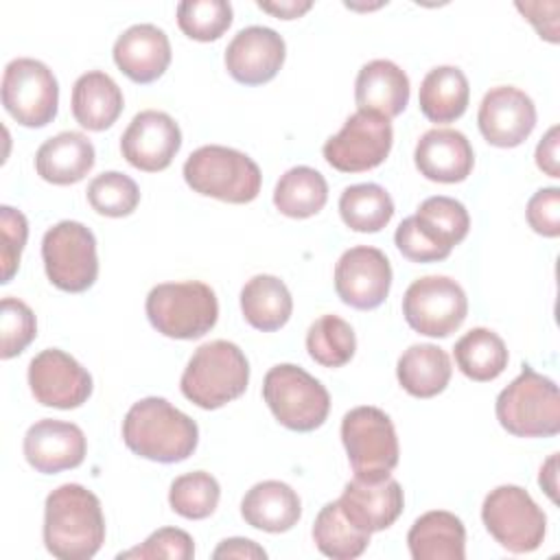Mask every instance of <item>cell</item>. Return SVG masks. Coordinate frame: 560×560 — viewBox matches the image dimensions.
<instances>
[{"instance_id":"obj_13","label":"cell","mask_w":560,"mask_h":560,"mask_svg":"<svg viewBox=\"0 0 560 560\" xmlns=\"http://www.w3.org/2000/svg\"><path fill=\"white\" fill-rule=\"evenodd\" d=\"M394 144V129L385 116L354 112L324 147V160L341 173H363L381 166Z\"/></svg>"},{"instance_id":"obj_3","label":"cell","mask_w":560,"mask_h":560,"mask_svg":"<svg viewBox=\"0 0 560 560\" xmlns=\"http://www.w3.org/2000/svg\"><path fill=\"white\" fill-rule=\"evenodd\" d=\"M249 363L243 350L225 339H214L195 350L179 378L182 394L201 409H219L245 394Z\"/></svg>"},{"instance_id":"obj_44","label":"cell","mask_w":560,"mask_h":560,"mask_svg":"<svg viewBox=\"0 0 560 560\" xmlns=\"http://www.w3.org/2000/svg\"><path fill=\"white\" fill-rule=\"evenodd\" d=\"M394 243H396L398 252L411 262H438V260L448 258V254L444 249L435 247L431 241H427L420 234V230L416 228L413 214L400 221V225L396 228V234H394Z\"/></svg>"},{"instance_id":"obj_49","label":"cell","mask_w":560,"mask_h":560,"mask_svg":"<svg viewBox=\"0 0 560 560\" xmlns=\"http://www.w3.org/2000/svg\"><path fill=\"white\" fill-rule=\"evenodd\" d=\"M556 466H558V453H553V455L542 464L540 475H538L540 488L549 494V499H551L553 503H556V490H558V486H556V477H558Z\"/></svg>"},{"instance_id":"obj_23","label":"cell","mask_w":560,"mask_h":560,"mask_svg":"<svg viewBox=\"0 0 560 560\" xmlns=\"http://www.w3.org/2000/svg\"><path fill=\"white\" fill-rule=\"evenodd\" d=\"M354 101L359 112L396 118L409 103V77L389 59L368 61L357 74Z\"/></svg>"},{"instance_id":"obj_2","label":"cell","mask_w":560,"mask_h":560,"mask_svg":"<svg viewBox=\"0 0 560 560\" xmlns=\"http://www.w3.org/2000/svg\"><path fill=\"white\" fill-rule=\"evenodd\" d=\"M122 442L138 457L175 464L195 453L199 427L166 398L147 396L127 411L122 420Z\"/></svg>"},{"instance_id":"obj_35","label":"cell","mask_w":560,"mask_h":560,"mask_svg":"<svg viewBox=\"0 0 560 560\" xmlns=\"http://www.w3.org/2000/svg\"><path fill=\"white\" fill-rule=\"evenodd\" d=\"M313 540L324 556L332 560H352L368 549L370 534L346 518L339 501H330L315 516Z\"/></svg>"},{"instance_id":"obj_48","label":"cell","mask_w":560,"mask_h":560,"mask_svg":"<svg viewBox=\"0 0 560 560\" xmlns=\"http://www.w3.org/2000/svg\"><path fill=\"white\" fill-rule=\"evenodd\" d=\"M258 7L262 11L280 18V20H295V18L304 15L313 7V2H308V0H304V2H300V0H282V2H258Z\"/></svg>"},{"instance_id":"obj_41","label":"cell","mask_w":560,"mask_h":560,"mask_svg":"<svg viewBox=\"0 0 560 560\" xmlns=\"http://www.w3.org/2000/svg\"><path fill=\"white\" fill-rule=\"evenodd\" d=\"M192 556H195V542L188 532H184L179 527H160L142 545L118 553V560H122V558L190 560Z\"/></svg>"},{"instance_id":"obj_12","label":"cell","mask_w":560,"mask_h":560,"mask_svg":"<svg viewBox=\"0 0 560 560\" xmlns=\"http://www.w3.org/2000/svg\"><path fill=\"white\" fill-rule=\"evenodd\" d=\"M407 324L427 337H448L468 315L464 289L448 276H424L413 280L402 295Z\"/></svg>"},{"instance_id":"obj_33","label":"cell","mask_w":560,"mask_h":560,"mask_svg":"<svg viewBox=\"0 0 560 560\" xmlns=\"http://www.w3.org/2000/svg\"><path fill=\"white\" fill-rule=\"evenodd\" d=\"M328 201L324 175L311 166L289 168L273 188V206L291 219H308Z\"/></svg>"},{"instance_id":"obj_16","label":"cell","mask_w":560,"mask_h":560,"mask_svg":"<svg viewBox=\"0 0 560 560\" xmlns=\"http://www.w3.org/2000/svg\"><path fill=\"white\" fill-rule=\"evenodd\" d=\"M182 147V129L166 114L144 109L131 118L120 136L122 158L138 171L158 173L171 166Z\"/></svg>"},{"instance_id":"obj_18","label":"cell","mask_w":560,"mask_h":560,"mask_svg":"<svg viewBox=\"0 0 560 560\" xmlns=\"http://www.w3.org/2000/svg\"><path fill=\"white\" fill-rule=\"evenodd\" d=\"M287 46L282 35L269 26L241 28L225 48V70L243 85L271 81L284 63Z\"/></svg>"},{"instance_id":"obj_39","label":"cell","mask_w":560,"mask_h":560,"mask_svg":"<svg viewBox=\"0 0 560 560\" xmlns=\"http://www.w3.org/2000/svg\"><path fill=\"white\" fill-rule=\"evenodd\" d=\"M177 24L190 39L214 42L232 24V4L225 0H184L177 4Z\"/></svg>"},{"instance_id":"obj_26","label":"cell","mask_w":560,"mask_h":560,"mask_svg":"<svg viewBox=\"0 0 560 560\" xmlns=\"http://www.w3.org/2000/svg\"><path fill=\"white\" fill-rule=\"evenodd\" d=\"M407 545L413 560H464L466 527L453 512L431 510L413 521Z\"/></svg>"},{"instance_id":"obj_8","label":"cell","mask_w":560,"mask_h":560,"mask_svg":"<svg viewBox=\"0 0 560 560\" xmlns=\"http://www.w3.org/2000/svg\"><path fill=\"white\" fill-rule=\"evenodd\" d=\"M341 442L354 477L378 481L398 466V438L392 418L378 407H354L341 420Z\"/></svg>"},{"instance_id":"obj_5","label":"cell","mask_w":560,"mask_h":560,"mask_svg":"<svg viewBox=\"0 0 560 560\" xmlns=\"http://www.w3.org/2000/svg\"><path fill=\"white\" fill-rule=\"evenodd\" d=\"M497 420L516 438H551L560 431L558 385L523 365L521 374L497 396Z\"/></svg>"},{"instance_id":"obj_42","label":"cell","mask_w":560,"mask_h":560,"mask_svg":"<svg viewBox=\"0 0 560 560\" xmlns=\"http://www.w3.org/2000/svg\"><path fill=\"white\" fill-rule=\"evenodd\" d=\"M0 232H2V241H0V262H2V284L11 282V278L15 276L18 267H20V256L22 249L26 245V236H28V221L26 217L11 208V206H2L0 208Z\"/></svg>"},{"instance_id":"obj_34","label":"cell","mask_w":560,"mask_h":560,"mask_svg":"<svg viewBox=\"0 0 560 560\" xmlns=\"http://www.w3.org/2000/svg\"><path fill=\"white\" fill-rule=\"evenodd\" d=\"M341 221L363 234L381 232L394 217V201L378 184H352L339 197Z\"/></svg>"},{"instance_id":"obj_7","label":"cell","mask_w":560,"mask_h":560,"mask_svg":"<svg viewBox=\"0 0 560 560\" xmlns=\"http://www.w3.org/2000/svg\"><path fill=\"white\" fill-rule=\"evenodd\" d=\"M262 398L282 427L300 433L319 429L330 411L328 389L293 363L273 365L265 374Z\"/></svg>"},{"instance_id":"obj_46","label":"cell","mask_w":560,"mask_h":560,"mask_svg":"<svg viewBox=\"0 0 560 560\" xmlns=\"http://www.w3.org/2000/svg\"><path fill=\"white\" fill-rule=\"evenodd\" d=\"M536 166L549 177H560L558 166V127L553 125L536 147Z\"/></svg>"},{"instance_id":"obj_21","label":"cell","mask_w":560,"mask_h":560,"mask_svg":"<svg viewBox=\"0 0 560 560\" xmlns=\"http://www.w3.org/2000/svg\"><path fill=\"white\" fill-rule=\"evenodd\" d=\"M413 162L420 175L440 184L464 182L472 166L475 153L468 138L451 127H435L420 136Z\"/></svg>"},{"instance_id":"obj_36","label":"cell","mask_w":560,"mask_h":560,"mask_svg":"<svg viewBox=\"0 0 560 560\" xmlns=\"http://www.w3.org/2000/svg\"><path fill=\"white\" fill-rule=\"evenodd\" d=\"M306 350L315 363L341 368L354 357L357 337L352 326L339 315H322L308 326Z\"/></svg>"},{"instance_id":"obj_11","label":"cell","mask_w":560,"mask_h":560,"mask_svg":"<svg viewBox=\"0 0 560 560\" xmlns=\"http://www.w3.org/2000/svg\"><path fill=\"white\" fill-rule=\"evenodd\" d=\"M2 105L22 127H46L59 107V85L39 59L18 57L2 74Z\"/></svg>"},{"instance_id":"obj_10","label":"cell","mask_w":560,"mask_h":560,"mask_svg":"<svg viewBox=\"0 0 560 560\" xmlns=\"http://www.w3.org/2000/svg\"><path fill=\"white\" fill-rule=\"evenodd\" d=\"M42 260L50 284L68 293L88 291L98 276L96 236L79 221H59L42 238Z\"/></svg>"},{"instance_id":"obj_4","label":"cell","mask_w":560,"mask_h":560,"mask_svg":"<svg viewBox=\"0 0 560 560\" xmlns=\"http://www.w3.org/2000/svg\"><path fill=\"white\" fill-rule=\"evenodd\" d=\"M182 173L195 192L228 203L254 201L262 184L260 168L247 153L221 144H206L192 151Z\"/></svg>"},{"instance_id":"obj_17","label":"cell","mask_w":560,"mask_h":560,"mask_svg":"<svg viewBox=\"0 0 560 560\" xmlns=\"http://www.w3.org/2000/svg\"><path fill=\"white\" fill-rule=\"evenodd\" d=\"M477 125L486 142L501 149L523 144L536 127L534 101L514 85H497L481 98Z\"/></svg>"},{"instance_id":"obj_38","label":"cell","mask_w":560,"mask_h":560,"mask_svg":"<svg viewBox=\"0 0 560 560\" xmlns=\"http://www.w3.org/2000/svg\"><path fill=\"white\" fill-rule=\"evenodd\" d=\"M88 203L103 217L120 219L129 217L138 208L140 190L129 175L120 171H105L88 184Z\"/></svg>"},{"instance_id":"obj_28","label":"cell","mask_w":560,"mask_h":560,"mask_svg":"<svg viewBox=\"0 0 560 560\" xmlns=\"http://www.w3.org/2000/svg\"><path fill=\"white\" fill-rule=\"evenodd\" d=\"M451 372L453 368L446 350L435 343H413L396 363L398 383L416 398H433L442 394L451 381Z\"/></svg>"},{"instance_id":"obj_32","label":"cell","mask_w":560,"mask_h":560,"mask_svg":"<svg viewBox=\"0 0 560 560\" xmlns=\"http://www.w3.org/2000/svg\"><path fill=\"white\" fill-rule=\"evenodd\" d=\"M455 363L464 376L477 383L494 381L508 368V348L503 339L490 328L468 330L453 348Z\"/></svg>"},{"instance_id":"obj_30","label":"cell","mask_w":560,"mask_h":560,"mask_svg":"<svg viewBox=\"0 0 560 560\" xmlns=\"http://www.w3.org/2000/svg\"><path fill=\"white\" fill-rule=\"evenodd\" d=\"M470 98L466 74L457 66H438L429 70L420 83L418 105L431 122L457 120Z\"/></svg>"},{"instance_id":"obj_43","label":"cell","mask_w":560,"mask_h":560,"mask_svg":"<svg viewBox=\"0 0 560 560\" xmlns=\"http://www.w3.org/2000/svg\"><path fill=\"white\" fill-rule=\"evenodd\" d=\"M525 217L536 234L556 238L560 234V188L547 186L536 190L527 201Z\"/></svg>"},{"instance_id":"obj_45","label":"cell","mask_w":560,"mask_h":560,"mask_svg":"<svg viewBox=\"0 0 560 560\" xmlns=\"http://www.w3.org/2000/svg\"><path fill=\"white\" fill-rule=\"evenodd\" d=\"M212 558H245V560H265L267 551L249 538H225L212 551Z\"/></svg>"},{"instance_id":"obj_6","label":"cell","mask_w":560,"mask_h":560,"mask_svg":"<svg viewBox=\"0 0 560 560\" xmlns=\"http://www.w3.org/2000/svg\"><path fill=\"white\" fill-rule=\"evenodd\" d=\"M151 326L171 339H199L219 319L214 291L199 280L155 284L144 302Z\"/></svg>"},{"instance_id":"obj_1","label":"cell","mask_w":560,"mask_h":560,"mask_svg":"<svg viewBox=\"0 0 560 560\" xmlns=\"http://www.w3.org/2000/svg\"><path fill=\"white\" fill-rule=\"evenodd\" d=\"M105 542L98 497L81 483L55 488L44 503V545L59 560H90Z\"/></svg>"},{"instance_id":"obj_9","label":"cell","mask_w":560,"mask_h":560,"mask_svg":"<svg viewBox=\"0 0 560 560\" xmlns=\"http://www.w3.org/2000/svg\"><path fill=\"white\" fill-rule=\"evenodd\" d=\"M481 521L490 536L512 553H529L545 540L547 516L521 486H499L481 505Z\"/></svg>"},{"instance_id":"obj_40","label":"cell","mask_w":560,"mask_h":560,"mask_svg":"<svg viewBox=\"0 0 560 560\" xmlns=\"http://www.w3.org/2000/svg\"><path fill=\"white\" fill-rule=\"evenodd\" d=\"M0 332H2L0 357L13 359L22 354L37 335V322L31 306L18 298H2Z\"/></svg>"},{"instance_id":"obj_47","label":"cell","mask_w":560,"mask_h":560,"mask_svg":"<svg viewBox=\"0 0 560 560\" xmlns=\"http://www.w3.org/2000/svg\"><path fill=\"white\" fill-rule=\"evenodd\" d=\"M545 7L547 4H542V2H525V4L516 2V9L536 26L540 37L556 44L558 42V18H540Z\"/></svg>"},{"instance_id":"obj_31","label":"cell","mask_w":560,"mask_h":560,"mask_svg":"<svg viewBox=\"0 0 560 560\" xmlns=\"http://www.w3.org/2000/svg\"><path fill=\"white\" fill-rule=\"evenodd\" d=\"M413 221L420 234L446 254H451V249L459 245L470 230V217L464 203L444 195L424 199L418 206Z\"/></svg>"},{"instance_id":"obj_24","label":"cell","mask_w":560,"mask_h":560,"mask_svg":"<svg viewBox=\"0 0 560 560\" xmlns=\"http://www.w3.org/2000/svg\"><path fill=\"white\" fill-rule=\"evenodd\" d=\"M96 162L94 144L79 131H61L39 144L35 153L37 175L55 186L81 182Z\"/></svg>"},{"instance_id":"obj_14","label":"cell","mask_w":560,"mask_h":560,"mask_svg":"<svg viewBox=\"0 0 560 560\" xmlns=\"http://www.w3.org/2000/svg\"><path fill=\"white\" fill-rule=\"evenodd\" d=\"M28 385L39 405L55 409H77L92 396L90 372L59 348H46L31 359Z\"/></svg>"},{"instance_id":"obj_25","label":"cell","mask_w":560,"mask_h":560,"mask_svg":"<svg viewBox=\"0 0 560 560\" xmlns=\"http://www.w3.org/2000/svg\"><path fill=\"white\" fill-rule=\"evenodd\" d=\"M241 514L245 523L256 529L282 534L300 521L302 503L289 483L267 479L245 492L241 501Z\"/></svg>"},{"instance_id":"obj_22","label":"cell","mask_w":560,"mask_h":560,"mask_svg":"<svg viewBox=\"0 0 560 560\" xmlns=\"http://www.w3.org/2000/svg\"><path fill=\"white\" fill-rule=\"evenodd\" d=\"M114 63L133 83H151L171 63L168 35L155 24H133L114 42Z\"/></svg>"},{"instance_id":"obj_29","label":"cell","mask_w":560,"mask_h":560,"mask_svg":"<svg viewBox=\"0 0 560 560\" xmlns=\"http://www.w3.org/2000/svg\"><path fill=\"white\" fill-rule=\"evenodd\" d=\"M241 311L252 328L271 332L289 322L293 298L280 278L258 273L241 289Z\"/></svg>"},{"instance_id":"obj_15","label":"cell","mask_w":560,"mask_h":560,"mask_svg":"<svg viewBox=\"0 0 560 560\" xmlns=\"http://www.w3.org/2000/svg\"><path fill=\"white\" fill-rule=\"evenodd\" d=\"M392 287V265L387 256L368 245L346 249L335 265V291L343 304L372 311L385 302Z\"/></svg>"},{"instance_id":"obj_37","label":"cell","mask_w":560,"mask_h":560,"mask_svg":"<svg viewBox=\"0 0 560 560\" xmlns=\"http://www.w3.org/2000/svg\"><path fill=\"white\" fill-rule=\"evenodd\" d=\"M219 481L206 470H192L173 479L168 490L171 510L184 518H208L219 505Z\"/></svg>"},{"instance_id":"obj_19","label":"cell","mask_w":560,"mask_h":560,"mask_svg":"<svg viewBox=\"0 0 560 560\" xmlns=\"http://www.w3.org/2000/svg\"><path fill=\"white\" fill-rule=\"evenodd\" d=\"M22 448L31 468L55 475L77 468L85 459L88 442L74 422L44 418L28 427Z\"/></svg>"},{"instance_id":"obj_20","label":"cell","mask_w":560,"mask_h":560,"mask_svg":"<svg viewBox=\"0 0 560 560\" xmlns=\"http://www.w3.org/2000/svg\"><path fill=\"white\" fill-rule=\"evenodd\" d=\"M337 501L354 527L374 534L396 523V518L402 514L405 494L400 483L392 477L378 481L354 477L343 486V492Z\"/></svg>"},{"instance_id":"obj_27","label":"cell","mask_w":560,"mask_h":560,"mask_svg":"<svg viewBox=\"0 0 560 560\" xmlns=\"http://www.w3.org/2000/svg\"><path fill=\"white\" fill-rule=\"evenodd\" d=\"M125 98L118 83L101 72L90 70L74 81L72 88V116L88 131L109 129L122 114Z\"/></svg>"}]
</instances>
